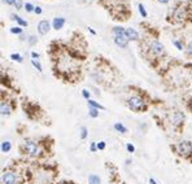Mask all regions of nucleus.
<instances>
[{
    "mask_svg": "<svg viewBox=\"0 0 192 184\" xmlns=\"http://www.w3.org/2000/svg\"><path fill=\"white\" fill-rule=\"evenodd\" d=\"M24 148H25V151H26L29 154H30L31 157H37L38 154H39V148H38V145H37L34 141H31V140L25 141Z\"/></svg>",
    "mask_w": 192,
    "mask_h": 184,
    "instance_id": "obj_1",
    "label": "nucleus"
},
{
    "mask_svg": "<svg viewBox=\"0 0 192 184\" xmlns=\"http://www.w3.org/2000/svg\"><path fill=\"white\" fill-rule=\"evenodd\" d=\"M129 105H130V108L132 109V110H140V109L144 108V102H143V100L140 99V97L132 96L129 100Z\"/></svg>",
    "mask_w": 192,
    "mask_h": 184,
    "instance_id": "obj_2",
    "label": "nucleus"
},
{
    "mask_svg": "<svg viewBox=\"0 0 192 184\" xmlns=\"http://www.w3.org/2000/svg\"><path fill=\"white\" fill-rule=\"evenodd\" d=\"M192 151V144L190 141H183V143H179L178 144V152L179 154H183V156H187L190 154Z\"/></svg>",
    "mask_w": 192,
    "mask_h": 184,
    "instance_id": "obj_3",
    "label": "nucleus"
},
{
    "mask_svg": "<svg viewBox=\"0 0 192 184\" xmlns=\"http://www.w3.org/2000/svg\"><path fill=\"white\" fill-rule=\"evenodd\" d=\"M16 180H17V176H16L14 172H12V171L4 172L3 176H2L3 184H16Z\"/></svg>",
    "mask_w": 192,
    "mask_h": 184,
    "instance_id": "obj_4",
    "label": "nucleus"
},
{
    "mask_svg": "<svg viewBox=\"0 0 192 184\" xmlns=\"http://www.w3.org/2000/svg\"><path fill=\"white\" fill-rule=\"evenodd\" d=\"M127 36L126 35H114V43L121 48H126L127 47Z\"/></svg>",
    "mask_w": 192,
    "mask_h": 184,
    "instance_id": "obj_5",
    "label": "nucleus"
},
{
    "mask_svg": "<svg viewBox=\"0 0 192 184\" xmlns=\"http://www.w3.org/2000/svg\"><path fill=\"white\" fill-rule=\"evenodd\" d=\"M151 47H152V51L156 55H162V53H164V45H162L160 42H157V40H153V42L151 43Z\"/></svg>",
    "mask_w": 192,
    "mask_h": 184,
    "instance_id": "obj_6",
    "label": "nucleus"
},
{
    "mask_svg": "<svg viewBox=\"0 0 192 184\" xmlns=\"http://www.w3.org/2000/svg\"><path fill=\"white\" fill-rule=\"evenodd\" d=\"M38 31H39V34H42V35H45V34L49 31V24L47 21H40L38 25Z\"/></svg>",
    "mask_w": 192,
    "mask_h": 184,
    "instance_id": "obj_7",
    "label": "nucleus"
},
{
    "mask_svg": "<svg viewBox=\"0 0 192 184\" xmlns=\"http://www.w3.org/2000/svg\"><path fill=\"white\" fill-rule=\"evenodd\" d=\"M126 36H127V39H130V40H138L139 39V34H138V31L135 30V29L129 27V29H126Z\"/></svg>",
    "mask_w": 192,
    "mask_h": 184,
    "instance_id": "obj_8",
    "label": "nucleus"
},
{
    "mask_svg": "<svg viewBox=\"0 0 192 184\" xmlns=\"http://www.w3.org/2000/svg\"><path fill=\"white\" fill-rule=\"evenodd\" d=\"M183 114L180 113V112H175L173 114V123L174 125H179V123H182V121H183Z\"/></svg>",
    "mask_w": 192,
    "mask_h": 184,
    "instance_id": "obj_9",
    "label": "nucleus"
},
{
    "mask_svg": "<svg viewBox=\"0 0 192 184\" xmlns=\"http://www.w3.org/2000/svg\"><path fill=\"white\" fill-rule=\"evenodd\" d=\"M64 24H65V18H62V17L55 18L53 20V29H56V30H60V29L64 26Z\"/></svg>",
    "mask_w": 192,
    "mask_h": 184,
    "instance_id": "obj_10",
    "label": "nucleus"
},
{
    "mask_svg": "<svg viewBox=\"0 0 192 184\" xmlns=\"http://www.w3.org/2000/svg\"><path fill=\"white\" fill-rule=\"evenodd\" d=\"M0 109H2V116H9L10 113V108L7 102H2V105H0Z\"/></svg>",
    "mask_w": 192,
    "mask_h": 184,
    "instance_id": "obj_11",
    "label": "nucleus"
},
{
    "mask_svg": "<svg viewBox=\"0 0 192 184\" xmlns=\"http://www.w3.org/2000/svg\"><path fill=\"white\" fill-rule=\"evenodd\" d=\"M88 183H90V184H101V180H100V178H99L97 175L91 174V175L88 176Z\"/></svg>",
    "mask_w": 192,
    "mask_h": 184,
    "instance_id": "obj_12",
    "label": "nucleus"
},
{
    "mask_svg": "<svg viewBox=\"0 0 192 184\" xmlns=\"http://www.w3.org/2000/svg\"><path fill=\"white\" fill-rule=\"evenodd\" d=\"M10 17H12V20H16V21L18 22V24H20L21 26H27V22H26L25 20H22L20 16H14V14H12Z\"/></svg>",
    "mask_w": 192,
    "mask_h": 184,
    "instance_id": "obj_13",
    "label": "nucleus"
},
{
    "mask_svg": "<svg viewBox=\"0 0 192 184\" xmlns=\"http://www.w3.org/2000/svg\"><path fill=\"white\" fill-rule=\"evenodd\" d=\"M114 128L117 131H120V132H122V134H126L127 132V128L122 123H114Z\"/></svg>",
    "mask_w": 192,
    "mask_h": 184,
    "instance_id": "obj_14",
    "label": "nucleus"
},
{
    "mask_svg": "<svg viewBox=\"0 0 192 184\" xmlns=\"http://www.w3.org/2000/svg\"><path fill=\"white\" fill-rule=\"evenodd\" d=\"M113 33H114V35H126V30L122 27H114Z\"/></svg>",
    "mask_w": 192,
    "mask_h": 184,
    "instance_id": "obj_15",
    "label": "nucleus"
},
{
    "mask_svg": "<svg viewBox=\"0 0 192 184\" xmlns=\"http://www.w3.org/2000/svg\"><path fill=\"white\" fill-rule=\"evenodd\" d=\"M2 151H3L4 153H7V152L10 151V143H9V141H3V143H2Z\"/></svg>",
    "mask_w": 192,
    "mask_h": 184,
    "instance_id": "obj_16",
    "label": "nucleus"
},
{
    "mask_svg": "<svg viewBox=\"0 0 192 184\" xmlns=\"http://www.w3.org/2000/svg\"><path fill=\"white\" fill-rule=\"evenodd\" d=\"M88 105H90L91 108H95V109H101V110H103V109H105V108H104L103 105H100V104H99V102H96V101H92V100H88Z\"/></svg>",
    "mask_w": 192,
    "mask_h": 184,
    "instance_id": "obj_17",
    "label": "nucleus"
},
{
    "mask_svg": "<svg viewBox=\"0 0 192 184\" xmlns=\"http://www.w3.org/2000/svg\"><path fill=\"white\" fill-rule=\"evenodd\" d=\"M88 114L92 117V118H96V117H99V109H95V108H91L90 109V112H88Z\"/></svg>",
    "mask_w": 192,
    "mask_h": 184,
    "instance_id": "obj_18",
    "label": "nucleus"
},
{
    "mask_svg": "<svg viewBox=\"0 0 192 184\" xmlns=\"http://www.w3.org/2000/svg\"><path fill=\"white\" fill-rule=\"evenodd\" d=\"M31 64L34 65V67H35L38 71H42V65H40L37 60H31Z\"/></svg>",
    "mask_w": 192,
    "mask_h": 184,
    "instance_id": "obj_19",
    "label": "nucleus"
},
{
    "mask_svg": "<svg viewBox=\"0 0 192 184\" xmlns=\"http://www.w3.org/2000/svg\"><path fill=\"white\" fill-rule=\"evenodd\" d=\"M139 12H140L142 17H147V12H145V9H144V5L143 4H139Z\"/></svg>",
    "mask_w": 192,
    "mask_h": 184,
    "instance_id": "obj_20",
    "label": "nucleus"
},
{
    "mask_svg": "<svg viewBox=\"0 0 192 184\" xmlns=\"http://www.w3.org/2000/svg\"><path fill=\"white\" fill-rule=\"evenodd\" d=\"M10 59H12L13 61H17V62H21V61H22V57H21L20 55H17V53H16V55H14V53L10 55Z\"/></svg>",
    "mask_w": 192,
    "mask_h": 184,
    "instance_id": "obj_21",
    "label": "nucleus"
},
{
    "mask_svg": "<svg viewBox=\"0 0 192 184\" xmlns=\"http://www.w3.org/2000/svg\"><path fill=\"white\" fill-rule=\"evenodd\" d=\"M25 9H26V12H33V10H35V8H34L30 3H26L25 4Z\"/></svg>",
    "mask_w": 192,
    "mask_h": 184,
    "instance_id": "obj_22",
    "label": "nucleus"
},
{
    "mask_svg": "<svg viewBox=\"0 0 192 184\" xmlns=\"http://www.w3.org/2000/svg\"><path fill=\"white\" fill-rule=\"evenodd\" d=\"M13 5H14L17 9H21V8H22V0H14V2H13Z\"/></svg>",
    "mask_w": 192,
    "mask_h": 184,
    "instance_id": "obj_23",
    "label": "nucleus"
},
{
    "mask_svg": "<svg viewBox=\"0 0 192 184\" xmlns=\"http://www.w3.org/2000/svg\"><path fill=\"white\" fill-rule=\"evenodd\" d=\"M80 137H82V139H86L87 137V128L86 127L80 128Z\"/></svg>",
    "mask_w": 192,
    "mask_h": 184,
    "instance_id": "obj_24",
    "label": "nucleus"
},
{
    "mask_svg": "<svg viewBox=\"0 0 192 184\" xmlns=\"http://www.w3.org/2000/svg\"><path fill=\"white\" fill-rule=\"evenodd\" d=\"M10 33H13V34H21L22 33V29L21 27H12V29H10Z\"/></svg>",
    "mask_w": 192,
    "mask_h": 184,
    "instance_id": "obj_25",
    "label": "nucleus"
},
{
    "mask_svg": "<svg viewBox=\"0 0 192 184\" xmlns=\"http://www.w3.org/2000/svg\"><path fill=\"white\" fill-rule=\"evenodd\" d=\"M174 45H175V47L178 48V49H180V51H182L183 49V45H182V43H180V42H178V40H174Z\"/></svg>",
    "mask_w": 192,
    "mask_h": 184,
    "instance_id": "obj_26",
    "label": "nucleus"
},
{
    "mask_svg": "<svg viewBox=\"0 0 192 184\" xmlns=\"http://www.w3.org/2000/svg\"><path fill=\"white\" fill-rule=\"evenodd\" d=\"M126 148H127V151H129L130 153H134V152H135V148H134V145L130 144V143H129V144H126Z\"/></svg>",
    "mask_w": 192,
    "mask_h": 184,
    "instance_id": "obj_27",
    "label": "nucleus"
},
{
    "mask_svg": "<svg viewBox=\"0 0 192 184\" xmlns=\"http://www.w3.org/2000/svg\"><path fill=\"white\" fill-rule=\"evenodd\" d=\"M97 149H100V151H103V149H105V141H100L97 144Z\"/></svg>",
    "mask_w": 192,
    "mask_h": 184,
    "instance_id": "obj_28",
    "label": "nucleus"
},
{
    "mask_svg": "<svg viewBox=\"0 0 192 184\" xmlns=\"http://www.w3.org/2000/svg\"><path fill=\"white\" fill-rule=\"evenodd\" d=\"M29 43H30L31 45H33V44H35V43H37V38H35V36H33V35H31L30 38H29Z\"/></svg>",
    "mask_w": 192,
    "mask_h": 184,
    "instance_id": "obj_29",
    "label": "nucleus"
},
{
    "mask_svg": "<svg viewBox=\"0 0 192 184\" xmlns=\"http://www.w3.org/2000/svg\"><path fill=\"white\" fill-rule=\"evenodd\" d=\"M82 95H83V97H84V99H87V100H88V97H90V92H88V91L83 90V91H82Z\"/></svg>",
    "mask_w": 192,
    "mask_h": 184,
    "instance_id": "obj_30",
    "label": "nucleus"
},
{
    "mask_svg": "<svg viewBox=\"0 0 192 184\" xmlns=\"http://www.w3.org/2000/svg\"><path fill=\"white\" fill-rule=\"evenodd\" d=\"M187 51H188V53H191V55H192V42H190V43H188V47H187Z\"/></svg>",
    "mask_w": 192,
    "mask_h": 184,
    "instance_id": "obj_31",
    "label": "nucleus"
},
{
    "mask_svg": "<svg viewBox=\"0 0 192 184\" xmlns=\"http://www.w3.org/2000/svg\"><path fill=\"white\" fill-rule=\"evenodd\" d=\"M31 57H33V59H39V55H38L37 52H34V51H33V52H31Z\"/></svg>",
    "mask_w": 192,
    "mask_h": 184,
    "instance_id": "obj_32",
    "label": "nucleus"
},
{
    "mask_svg": "<svg viewBox=\"0 0 192 184\" xmlns=\"http://www.w3.org/2000/svg\"><path fill=\"white\" fill-rule=\"evenodd\" d=\"M34 12H35L37 14H40V13H42V8H39V7H37V8H35V10H34Z\"/></svg>",
    "mask_w": 192,
    "mask_h": 184,
    "instance_id": "obj_33",
    "label": "nucleus"
},
{
    "mask_svg": "<svg viewBox=\"0 0 192 184\" xmlns=\"http://www.w3.org/2000/svg\"><path fill=\"white\" fill-rule=\"evenodd\" d=\"M96 151V144H95V143H92V144H91V152H95Z\"/></svg>",
    "mask_w": 192,
    "mask_h": 184,
    "instance_id": "obj_34",
    "label": "nucleus"
},
{
    "mask_svg": "<svg viewBox=\"0 0 192 184\" xmlns=\"http://www.w3.org/2000/svg\"><path fill=\"white\" fill-rule=\"evenodd\" d=\"M3 2H4V3H7V4H13L14 0H3Z\"/></svg>",
    "mask_w": 192,
    "mask_h": 184,
    "instance_id": "obj_35",
    "label": "nucleus"
},
{
    "mask_svg": "<svg viewBox=\"0 0 192 184\" xmlns=\"http://www.w3.org/2000/svg\"><path fill=\"white\" fill-rule=\"evenodd\" d=\"M149 184H157V183L155 182V179H149Z\"/></svg>",
    "mask_w": 192,
    "mask_h": 184,
    "instance_id": "obj_36",
    "label": "nucleus"
},
{
    "mask_svg": "<svg viewBox=\"0 0 192 184\" xmlns=\"http://www.w3.org/2000/svg\"><path fill=\"white\" fill-rule=\"evenodd\" d=\"M159 2H160V3H167L169 0H159Z\"/></svg>",
    "mask_w": 192,
    "mask_h": 184,
    "instance_id": "obj_37",
    "label": "nucleus"
}]
</instances>
